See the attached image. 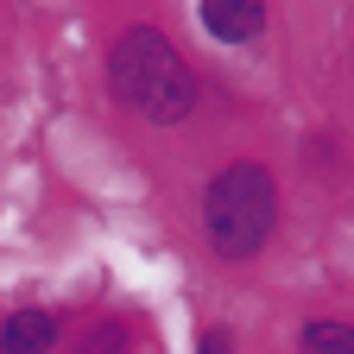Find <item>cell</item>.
I'll list each match as a JSON object with an SVG mask.
<instances>
[{"label":"cell","mask_w":354,"mask_h":354,"mask_svg":"<svg viewBox=\"0 0 354 354\" xmlns=\"http://www.w3.org/2000/svg\"><path fill=\"white\" fill-rule=\"evenodd\" d=\"M203 354H228V329H209L203 335Z\"/></svg>","instance_id":"obj_7"},{"label":"cell","mask_w":354,"mask_h":354,"mask_svg":"<svg viewBox=\"0 0 354 354\" xmlns=\"http://www.w3.org/2000/svg\"><path fill=\"white\" fill-rule=\"evenodd\" d=\"M304 348H317V354H354V329L348 323H310L304 329Z\"/></svg>","instance_id":"obj_5"},{"label":"cell","mask_w":354,"mask_h":354,"mask_svg":"<svg viewBox=\"0 0 354 354\" xmlns=\"http://www.w3.org/2000/svg\"><path fill=\"white\" fill-rule=\"evenodd\" d=\"M82 354H127V335H120V329H88Z\"/></svg>","instance_id":"obj_6"},{"label":"cell","mask_w":354,"mask_h":354,"mask_svg":"<svg viewBox=\"0 0 354 354\" xmlns=\"http://www.w3.org/2000/svg\"><path fill=\"white\" fill-rule=\"evenodd\" d=\"M108 76H114V95L146 114V120H184L196 108V76L184 70V57L171 51L158 32H127L108 57Z\"/></svg>","instance_id":"obj_1"},{"label":"cell","mask_w":354,"mask_h":354,"mask_svg":"<svg viewBox=\"0 0 354 354\" xmlns=\"http://www.w3.org/2000/svg\"><path fill=\"white\" fill-rule=\"evenodd\" d=\"M57 335V323L44 317V310H19V317H7V329H0V354H44Z\"/></svg>","instance_id":"obj_4"},{"label":"cell","mask_w":354,"mask_h":354,"mask_svg":"<svg viewBox=\"0 0 354 354\" xmlns=\"http://www.w3.org/2000/svg\"><path fill=\"white\" fill-rule=\"evenodd\" d=\"M203 26H209L221 44H253L259 26H266V13L253 7V0H209V7H203Z\"/></svg>","instance_id":"obj_3"},{"label":"cell","mask_w":354,"mask_h":354,"mask_svg":"<svg viewBox=\"0 0 354 354\" xmlns=\"http://www.w3.org/2000/svg\"><path fill=\"white\" fill-rule=\"evenodd\" d=\"M272 215H279V196H272V177L259 165H228L203 196V228H209L221 259L259 253L266 234H272Z\"/></svg>","instance_id":"obj_2"}]
</instances>
